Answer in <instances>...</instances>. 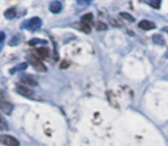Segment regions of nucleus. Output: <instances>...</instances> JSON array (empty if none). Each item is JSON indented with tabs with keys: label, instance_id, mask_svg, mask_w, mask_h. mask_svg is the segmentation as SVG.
<instances>
[{
	"label": "nucleus",
	"instance_id": "nucleus-1",
	"mask_svg": "<svg viewBox=\"0 0 168 146\" xmlns=\"http://www.w3.org/2000/svg\"><path fill=\"white\" fill-rule=\"evenodd\" d=\"M0 95H0V108L2 110V113H5V114H10V113H12V110H13V105L9 101H7L4 91H1Z\"/></svg>",
	"mask_w": 168,
	"mask_h": 146
},
{
	"label": "nucleus",
	"instance_id": "nucleus-2",
	"mask_svg": "<svg viewBox=\"0 0 168 146\" xmlns=\"http://www.w3.org/2000/svg\"><path fill=\"white\" fill-rule=\"evenodd\" d=\"M40 27H42V20L39 17H37V16L31 17L29 21H27V22L24 23V28L30 30V31H36Z\"/></svg>",
	"mask_w": 168,
	"mask_h": 146
},
{
	"label": "nucleus",
	"instance_id": "nucleus-3",
	"mask_svg": "<svg viewBox=\"0 0 168 146\" xmlns=\"http://www.w3.org/2000/svg\"><path fill=\"white\" fill-rule=\"evenodd\" d=\"M29 61L30 63L32 65V67L36 69L37 72H40V73H44V72H46L47 70V68H46V66H45L44 63L39 60V59L37 58V57H35V55H29Z\"/></svg>",
	"mask_w": 168,
	"mask_h": 146
},
{
	"label": "nucleus",
	"instance_id": "nucleus-4",
	"mask_svg": "<svg viewBox=\"0 0 168 146\" xmlns=\"http://www.w3.org/2000/svg\"><path fill=\"white\" fill-rule=\"evenodd\" d=\"M0 142H1L2 145L5 146H20V142L15 137L9 136V135H1L0 136Z\"/></svg>",
	"mask_w": 168,
	"mask_h": 146
},
{
	"label": "nucleus",
	"instance_id": "nucleus-5",
	"mask_svg": "<svg viewBox=\"0 0 168 146\" xmlns=\"http://www.w3.org/2000/svg\"><path fill=\"white\" fill-rule=\"evenodd\" d=\"M138 27L142 30H146V31H149V30H153L154 28H155V24H154L153 22H151V21L143 20V21H140V22L138 23Z\"/></svg>",
	"mask_w": 168,
	"mask_h": 146
},
{
	"label": "nucleus",
	"instance_id": "nucleus-6",
	"mask_svg": "<svg viewBox=\"0 0 168 146\" xmlns=\"http://www.w3.org/2000/svg\"><path fill=\"white\" fill-rule=\"evenodd\" d=\"M50 10H51L53 14H58L62 10V4L55 0V1H52L51 5H50Z\"/></svg>",
	"mask_w": 168,
	"mask_h": 146
},
{
	"label": "nucleus",
	"instance_id": "nucleus-7",
	"mask_svg": "<svg viewBox=\"0 0 168 146\" xmlns=\"http://www.w3.org/2000/svg\"><path fill=\"white\" fill-rule=\"evenodd\" d=\"M17 92L20 93V95H24V97H30V95H32V90H30L28 86H23V85H17Z\"/></svg>",
	"mask_w": 168,
	"mask_h": 146
},
{
	"label": "nucleus",
	"instance_id": "nucleus-8",
	"mask_svg": "<svg viewBox=\"0 0 168 146\" xmlns=\"http://www.w3.org/2000/svg\"><path fill=\"white\" fill-rule=\"evenodd\" d=\"M21 80H22L24 84H28L30 86H36L37 85V80L32 76H22Z\"/></svg>",
	"mask_w": 168,
	"mask_h": 146
},
{
	"label": "nucleus",
	"instance_id": "nucleus-9",
	"mask_svg": "<svg viewBox=\"0 0 168 146\" xmlns=\"http://www.w3.org/2000/svg\"><path fill=\"white\" fill-rule=\"evenodd\" d=\"M36 53H37V57H39V58H42V59L49 58V50H47V48H45V47L37 48Z\"/></svg>",
	"mask_w": 168,
	"mask_h": 146
},
{
	"label": "nucleus",
	"instance_id": "nucleus-10",
	"mask_svg": "<svg viewBox=\"0 0 168 146\" xmlns=\"http://www.w3.org/2000/svg\"><path fill=\"white\" fill-rule=\"evenodd\" d=\"M5 16L7 17V19H9V20H12V19H14L15 16H16V8L15 7H10L8 8L7 10H5Z\"/></svg>",
	"mask_w": 168,
	"mask_h": 146
},
{
	"label": "nucleus",
	"instance_id": "nucleus-11",
	"mask_svg": "<svg viewBox=\"0 0 168 146\" xmlns=\"http://www.w3.org/2000/svg\"><path fill=\"white\" fill-rule=\"evenodd\" d=\"M92 21H93V16L91 13H88V14H85L83 17H82V23H87V24H92Z\"/></svg>",
	"mask_w": 168,
	"mask_h": 146
},
{
	"label": "nucleus",
	"instance_id": "nucleus-12",
	"mask_svg": "<svg viewBox=\"0 0 168 146\" xmlns=\"http://www.w3.org/2000/svg\"><path fill=\"white\" fill-rule=\"evenodd\" d=\"M20 42H21V36L20 35H14L9 39V45L10 46H16V45H19Z\"/></svg>",
	"mask_w": 168,
	"mask_h": 146
},
{
	"label": "nucleus",
	"instance_id": "nucleus-13",
	"mask_svg": "<svg viewBox=\"0 0 168 146\" xmlns=\"http://www.w3.org/2000/svg\"><path fill=\"white\" fill-rule=\"evenodd\" d=\"M152 40H153L157 45L165 44V39H164V37L161 36V35H153V36H152Z\"/></svg>",
	"mask_w": 168,
	"mask_h": 146
},
{
	"label": "nucleus",
	"instance_id": "nucleus-14",
	"mask_svg": "<svg viewBox=\"0 0 168 146\" xmlns=\"http://www.w3.org/2000/svg\"><path fill=\"white\" fill-rule=\"evenodd\" d=\"M28 68V63L27 62H22V63H20V65H17L16 67H14L12 70H10V74H14L15 72H17V70H24V69H27Z\"/></svg>",
	"mask_w": 168,
	"mask_h": 146
},
{
	"label": "nucleus",
	"instance_id": "nucleus-15",
	"mask_svg": "<svg viewBox=\"0 0 168 146\" xmlns=\"http://www.w3.org/2000/svg\"><path fill=\"white\" fill-rule=\"evenodd\" d=\"M37 44H46V40H43V39H38V38H35V39H31L28 45L30 46H34V45H37Z\"/></svg>",
	"mask_w": 168,
	"mask_h": 146
},
{
	"label": "nucleus",
	"instance_id": "nucleus-16",
	"mask_svg": "<svg viewBox=\"0 0 168 146\" xmlns=\"http://www.w3.org/2000/svg\"><path fill=\"white\" fill-rule=\"evenodd\" d=\"M120 16H121V17H123L124 20L129 21V22H134V21H135V19L132 17L131 15L128 14V13H125V12H122V13H120Z\"/></svg>",
	"mask_w": 168,
	"mask_h": 146
},
{
	"label": "nucleus",
	"instance_id": "nucleus-17",
	"mask_svg": "<svg viewBox=\"0 0 168 146\" xmlns=\"http://www.w3.org/2000/svg\"><path fill=\"white\" fill-rule=\"evenodd\" d=\"M149 2H150V5H151V6H152L153 8H155V9H158V8L160 7L161 0H150Z\"/></svg>",
	"mask_w": 168,
	"mask_h": 146
},
{
	"label": "nucleus",
	"instance_id": "nucleus-18",
	"mask_svg": "<svg viewBox=\"0 0 168 146\" xmlns=\"http://www.w3.org/2000/svg\"><path fill=\"white\" fill-rule=\"evenodd\" d=\"M96 29L97 30H106L107 29V25L102 22H97V24H96Z\"/></svg>",
	"mask_w": 168,
	"mask_h": 146
},
{
	"label": "nucleus",
	"instance_id": "nucleus-19",
	"mask_svg": "<svg viewBox=\"0 0 168 146\" xmlns=\"http://www.w3.org/2000/svg\"><path fill=\"white\" fill-rule=\"evenodd\" d=\"M77 1V4L81 5V6H87V5H90L93 0H76Z\"/></svg>",
	"mask_w": 168,
	"mask_h": 146
},
{
	"label": "nucleus",
	"instance_id": "nucleus-20",
	"mask_svg": "<svg viewBox=\"0 0 168 146\" xmlns=\"http://www.w3.org/2000/svg\"><path fill=\"white\" fill-rule=\"evenodd\" d=\"M81 27H82V30L84 31V32H90V24H87V23H81Z\"/></svg>",
	"mask_w": 168,
	"mask_h": 146
},
{
	"label": "nucleus",
	"instance_id": "nucleus-21",
	"mask_svg": "<svg viewBox=\"0 0 168 146\" xmlns=\"http://www.w3.org/2000/svg\"><path fill=\"white\" fill-rule=\"evenodd\" d=\"M0 129L1 130H7L8 129V125L6 123V120L4 117H1V125H0Z\"/></svg>",
	"mask_w": 168,
	"mask_h": 146
},
{
	"label": "nucleus",
	"instance_id": "nucleus-22",
	"mask_svg": "<svg viewBox=\"0 0 168 146\" xmlns=\"http://www.w3.org/2000/svg\"><path fill=\"white\" fill-rule=\"evenodd\" d=\"M4 40H5V34L4 32H0V42H1V44L4 43Z\"/></svg>",
	"mask_w": 168,
	"mask_h": 146
}]
</instances>
